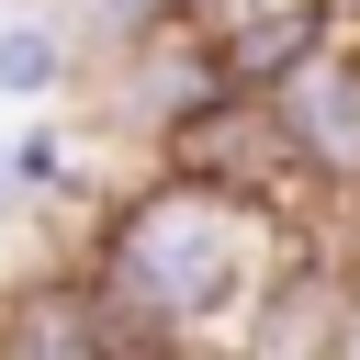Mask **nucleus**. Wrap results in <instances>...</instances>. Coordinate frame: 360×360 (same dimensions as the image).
<instances>
[{
	"label": "nucleus",
	"instance_id": "nucleus-1",
	"mask_svg": "<svg viewBox=\"0 0 360 360\" xmlns=\"http://www.w3.org/2000/svg\"><path fill=\"white\" fill-rule=\"evenodd\" d=\"M315 236H326V225H292V214H259V202H236V191H202V180L146 169L135 191H112V202L90 214V248H79L68 270H90V292H101L112 315H135L158 349L202 360V349H225V338L259 326L270 281H281Z\"/></svg>",
	"mask_w": 360,
	"mask_h": 360
},
{
	"label": "nucleus",
	"instance_id": "nucleus-2",
	"mask_svg": "<svg viewBox=\"0 0 360 360\" xmlns=\"http://www.w3.org/2000/svg\"><path fill=\"white\" fill-rule=\"evenodd\" d=\"M169 180H202V191H236L259 214H292V225H326V191L292 146V124L270 112V90H225L214 112H191L169 146H158Z\"/></svg>",
	"mask_w": 360,
	"mask_h": 360
},
{
	"label": "nucleus",
	"instance_id": "nucleus-3",
	"mask_svg": "<svg viewBox=\"0 0 360 360\" xmlns=\"http://www.w3.org/2000/svg\"><path fill=\"white\" fill-rule=\"evenodd\" d=\"M225 90H236V79H225L214 22H180V34H158L146 56H124V68L90 79V146H146V169H158V146H169L191 112H214Z\"/></svg>",
	"mask_w": 360,
	"mask_h": 360
},
{
	"label": "nucleus",
	"instance_id": "nucleus-4",
	"mask_svg": "<svg viewBox=\"0 0 360 360\" xmlns=\"http://www.w3.org/2000/svg\"><path fill=\"white\" fill-rule=\"evenodd\" d=\"M0 360H180V349H158L135 315H112L90 292V270H34L0 304Z\"/></svg>",
	"mask_w": 360,
	"mask_h": 360
},
{
	"label": "nucleus",
	"instance_id": "nucleus-5",
	"mask_svg": "<svg viewBox=\"0 0 360 360\" xmlns=\"http://www.w3.org/2000/svg\"><path fill=\"white\" fill-rule=\"evenodd\" d=\"M349 304H360V248L349 236H315L270 281V304L236 338V360H349Z\"/></svg>",
	"mask_w": 360,
	"mask_h": 360
},
{
	"label": "nucleus",
	"instance_id": "nucleus-6",
	"mask_svg": "<svg viewBox=\"0 0 360 360\" xmlns=\"http://www.w3.org/2000/svg\"><path fill=\"white\" fill-rule=\"evenodd\" d=\"M180 22H202V0H56V34L79 45V79H101V68L146 56V45H158V34H180Z\"/></svg>",
	"mask_w": 360,
	"mask_h": 360
},
{
	"label": "nucleus",
	"instance_id": "nucleus-7",
	"mask_svg": "<svg viewBox=\"0 0 360 360\" xmlns=\"http://www.w3.org/2000/svg\"><path fill=\"white\" fill-rule=\"evenodd\" d=\"M68 90H79V45L56 34V11L11 22L0 34V112H56Z\"/></svg>",
	"mask_w": 360,
	"mask_h": 360
},
{
	"label": "nucleus",
	"instance_id": "nucleus-8",
	"mask_svg": "<svg viewBox=\"0 0 360 360\" xmlns=\"http://www.w3.org/2000/svg\"><path fill=\"white\" fill-rule=\"evenodd\" d=\"M34 214V180H22V158H11V135H0V225H22Z\"/></svg>",
	"mask_w": 360,
	"mask_h": 360
},
{
	"label": "nucleus",
	"instance_id": "nucleus-9",
	"mask_svg": "<svg viewBox=\"0 0 360 360\" xmlns=\"http://www.w3.org/2000/svg\"><path fill=\"white\" fill-rule=\"evenodd\" d=\"M259 11H292V0H202V22L225 34V22H259Z\"/></svg>",
	"mask_w": 360,
	"mask_h": 360
},
{
	"label": "nucleus",
	"instance_id": "nucleus-10",
	"mask_svg": "<svg viewBox=\"0 0 360 360\" xmlns=\"http://www.w3.org/2000/svg\"><path fill=\"white\" fill-rule=\"evenodd\" d=\"M34 11H56V0H0V34H11V22H34Z\"/></svg>",
	"mask_w": 360,
	"mask_h": 360
},
{
	"label": "nucleus",
	"instance_id": "nucleus-11",
	"mask_svg": "<svg viewBox=\"0 0 360 360\" xmlns=\"http://www.w3.org/2000/svg\"><path fill=\"white\" fill-rule=\"evenodd\" d=\"M326 11H338V34H360V0H326Z\"/></svg>",
	"mask_w": 360,
	"mask_h": 360
},
{
	"label": "nucleus",
	"instance_id": "nucleus-12",
	"mask_svg": "<svg viewBox=\"0 0 360 360\" xmlns=\"http://www.w3.org/2000/svg\"><path fill=\"white\" fill-rule=\"evenodd\" d=\"M349 360H360V304H349Z\"/></svg>",
	"mask_w": 360,
	"mask_h": 360
}]
</instances>
